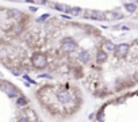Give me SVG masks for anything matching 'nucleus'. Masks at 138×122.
Segmentation results:
<instances>
[{
	"instance_id": "f8f14e48",
	"label": "nucleus",
	"mask_w": 138,
	"mask_h": 122,
	"mask_svg": "<svg viewBox=\"0 0 138 122\" xmlns=\"http://www.w3.org/2000/svg\"><path fill=\"white\" fill-rule=\"evenodd\" d=\"M125 8L127 12H134L137 10V6L135 3H125Z\"/></svg>"
},
{
	"instance_id": "423d86ee",
	"label": "nucleus",
	"mask_w": 138,
	"mask_h": 122,
	"mask_svg": "<svg viewBox=\"0 0 138 122\" xmlns=\"http://www.w3.org/2000/svg\"><path fill=\"white\" fill-rule=\"evenodd\" d=\"M127 52H129V45L127 44H121L115 48V54L118 57H125L127 54Z\"/></svg>"
},
{
	"instance_id": "9d476101",
	"label": "nucleus",
	"mask_w": 138,
	"mask_h": 122,
	"mask_svg": "<svg viewBox=\"0 0 138 122\" xmlns=\"http://www.w3.org/2000/svg\"><path fill=\"white\" fill-rule=\"evenodd\" d=\"M115 48H116V45H114L112 42H110V41H107V42H104L103 44V49H104V52H115Z\"/></svg>"
},
{
	"instance_id": "2eb2a0df",
	"label": "nucleus",
	"mask_w": 138,
	"mask_h": 122,
	"mask_svg": "<svg viewBox=\"0 0 138 122\" xmlns=\"http://www.w3.org/2000/svg\"><path fill=\"white\" fill-rule=\"evenodd\" d=\"M70 12H72L73 15H79V14L81 12V8H79V7H76V8H70Z\"/></svg>"
},
{
	"instance_id": "1a4fd4ad",
	"label": "nucleus",
	"mask_w": 138,
	"mask_h": 122,
	"mask_svg": "<svg viewBox=\"0 0 138 122\" xmlns=\"http://www.w3.org/2000/svg\"><path fill=\"white\" fill-rule=\"evenodd\" d=\"M106 60H107V53L104 50H99L96 53V61L99 64H103Z\"/></svg>"
},
{
	"instance_id": "4468645a",
	"label": "nucleus",
	"mask_w": 138,
	"mask_h": 122,
	"mask_svg": "<svg viewBox=\"0 0 138 122\" xmlns=\"http://www.w3.org/2000/svg\"><path fill=\"white\" fill-rule=\"evenodd\" d=\"M27 114H28V117H30L31 121H34V122L37 121V114H35L33 110H27Z\"/></svg>"
},
{
	"instance_id": "dca6fc26",
	"label": "nucleus",
	"mask_w": 138,
	"mask_h": 122,
	"mask_svg": "<svg viewBox=\"0 0 138 122\" xmlns=\"http://www.w3.org/2000/svg\"><path fill=\"white\" fill-rule=\"evenodd\" d=\"M47 18H49V15H47V14H45V15H42L39 19H38V22H44L45 19H47Z\"/></svg>"
},
{
	"instance_id": "0eeeda50",
	"label": "nucleus",
	"mask_w": 138,
	"mask_h": 122,
	"mask_svg": "<svg viewBox=\"0 0 138 122\" xmlns=\"http://www.w3.org/2000/svg\"><path fill=\"white\" fill-rule=\"evenodd\" d=\"M79 60L81 61L83 64H88L89 60H91V56H89L88 52L83 50V52H80V53H79Z\"/></svg>"
},
{
	"instance_id": "f257e3e1",
	"label": "nucleus",
	"mask_w": 138,
	"mask_h": 122,
	"mask_svg": "<svg viewBox=\"0 0 138 122\" xmlns=\"http://www.w3.org/2000/svg\"><path fill=\"white\" fill-rule=\"evenodd\" d=\"M33 65H34L35 68L38 69H41V68H45L46 65H47V58H46V56L44 53H35V54H33Z\"/></svg>"
},
{
	"instance_id": "6ab92c4d",
	"label": "nucleus",
	"mask_w": 138,
	"mask_h": 122,
	"mask_svg": "<svg viewBox=\"0 0 138 122\" xmlns=\"http://www.w3.org/2000/svg\"><path fill=\"white\" fill-rule=\"evenodd\" d=\"M98 119H99V121H102V119H103V111H100V113L98 114Z\"/></svg>"
},
{
	"instance_id": "a211bd4d",
	"label": "nucleus",
	"mask_w": 138,
	"mask_h": 122,
	"mask_svg": "<svg viewBox=\"0 0 138 122\" xmlns=\"http://www.w3.org/2000/svg\"><path fill=\"white\" fill-rule=\"evenodd\" d=\"M39 77H46V79H51V76L49 73H42V75H39Z\"/></svg>"
},
{
	"instance_id": "aec40b11",
	"label": "nucleus",
	"mask_w": 138,
	"mask_h": 122,
	"mask_svg": "<svg viewBox=\"0 0 138 122\" xmlns=\"http://www.w3.org/2000/svg\"><path fill=\"white\" fill-rule=\"evenodd\" d=\"M137 95H138V92H137Z\"/></svg>"
},
{
	"instance_id": "39448f33",
	"label": "nucleus",
	"mask_w": 138,
	"mask_h": 122,
	"mask_svg": "<svg viewBox=\"0 0 138 122\" xmlns=\"http://www.w3.org/2000/svg\"><path fill=\"white\" fill-rule=\"evenodd\" d=\"M70 99H72V95H70V92L68 90H62L57 94V100L60 103H68L70 102Z\"/></svg>"
},
{
	"instance_id": "ddd939ff",
	"label": "nucleus",
	"mask_w": 138,
	"mask_h": 122,
	"mask_svg": "<svg viewBox=\"0 0 138 122\" xmlns=\"http://www.w3.org/2000/svg\"><path fill=\"white\" fill-rule=\"evenodd\" d=\"M16 103H18V106H26L27 105V100L23 96H19L18 100H16Z\"/></svg>"
},
{
	"instance_id": "6e6552de",
	"label": "nucleus",
	"mask_w": 138,
	"mask_h": 122,
	"mask_svg": "<svg viewBox=\"0 0 138 122\" xmlns=\"http://www.w3.org/2000/svg\"><path fill=\"white\" fill-rule=\"evenodd\" d=\"M8 15L11 16L12 19H15V21H20L22 18H23V14L19 11V10H14V8L8 11Z\"/></svg>"
},
{
	"instance_id": "f03ea898",
	"label": "nucleus",
	"mask_w": 138,
	"mask_h": 122,
	"mask_svg": "<svg viewBox=\"0 0 138 122\" xmlns=\"http://www.w3.org/2000/svg\"><path fill=\"white\" fill-rule=\"evenodd\" d=\"M84 16L88 18V19H93V21H106V14L98 11V10H85Z\"/></svg>"
},
{
	"instance_id": "20e7f679",
	"label": "nucleus",
	"mask_w": 138,
	"mask_h": 122,
	"mask_svg": "<svg viewBox=\"0 0 138 122\" xmlns=\"http://www.w3.org/2000/svg\"><path fill=\"white\" fill-rule=\"evenodd\" d=\"M76 48H77V44H76L72 38H65L62 41L61 49H62V52H65V53H72V52L76 50Z\"/></svg>"
},
{
	"instance_id": "7ed1b4c3",
	"label": "nucleus",
	"mask_w": 138,
	"mask_h": 122,
	"mask_svg": "<svg viewBox=\"0 0 138 122\" xmlns=\"http://www.w3.org/2000/svg\"><path fill=\"white\" fill-rule=\"evenodd\" d=\"M0 87H2V90H3L4 92H6L8 96H11V98H19V91H18L16 88L12 86L11 83L4 82V83H3Z\"/></svg>"
},
{
	"instance_id": "f3484780",
	"label": "nucleus",
	"mask_w": 138,
	"mask_h": 122,
	"mask_svg": "<svg viewBox=\"0 0 138 122\" xmlns=\"http://www.w3.org/2000/svg\"><path fill=\"white\" fill-rule=\"evenodd\" d=\"M18 122H28V118H27V117H20Z\"/></svg>"
},
{
	"instance_id": "9b49d317",
	"label": "nucleus",
	"mask_w": 138,
	"mask_h": 122,
	"mask_svg": "<svg viewBox=\"0 0 138 122\" xmlns=\"http://www.w3.org/2000/svg\"><path fill=\"white\" fill-rule=\"evenodd\" d=\"M54 7L57 8L58 11H62V12H69L70 8L68 6H65V4H60V3H54Z\"/></svg>"
}]
</instances>
